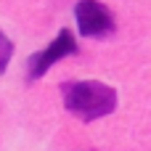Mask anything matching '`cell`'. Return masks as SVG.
Here are the masks:
<instances>
[{
  "instance_id": "1",
  "label": "cell",
  "mask_w": 151,
  "mask_h": 151,
  "mask_svg": "<svg viewBox=\"0 0 151 151\" xmlns=\"http://www.w3.org/2000/svg\"><path fill=\"white\" fill-rule=\"evenodd\" d=\"M64 106L82 122H96L117 109V90L98 80H69L61 85Z\"/></svg>"
},
{
  "instance_id": "2",
  "label": "cell",
  "mask_w": 151,
  "mask_h": 151,
  "mask_svg": "<svg viewBox=\"0 0 151 151\" xmlns=\"http://www.w3.org/2000/svg\"><path fill=\"white\" fill-rule=\"evenodd\" d=\"M74 19H77V29L82 37L98 40V37H109L117 32V21L114 13L98 3V0H77L74 5Z\"/></svg>"
},
{
  "instance_id": "3",
  "label": "cell",
  "mask_w": 151,
  "mask_h": 151,
  "mask_svg": "<svg viewBox=\"0 0 151 151\" xmlns=\"http://www.w3.org/2000/svg\"><path fill=\"white\" fill-rule=\"evenodd\" d=\"M80 48H77V40H74V35L64 27L58 35H56V40H50V45L48 48H42V50H37V53H32L29 56V61H27V80L29 82H35V80H40L56 61H64L66 56H72V53H77Z\"/></svg>"
},
{
  "instance_id": "4",
  "label": "cell",
  "mask_w": 151,
  "mask_h": 151,
  "mask_svg": "<svg viewBox=\"0 0 151 151\" xmlns=\"http://www.w3.org/2000/svg\"><path fill=\"white\" fill-rule=\"evenodd\" d=\"M11 56H13V42L5 37V32L0 29V74L8 69V61H11Z\"/></svg>"
}]
</instances>
